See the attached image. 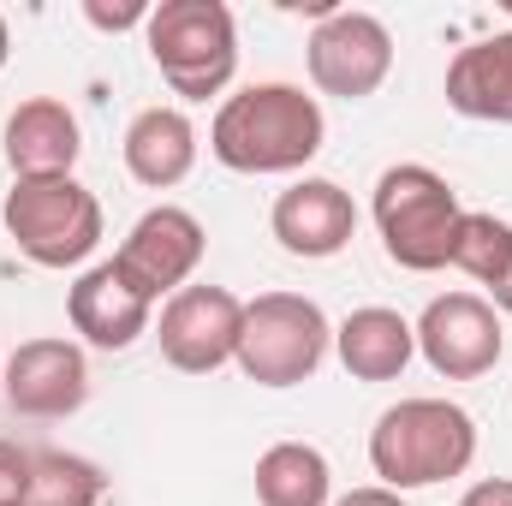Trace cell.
Returning a JSON list of instances; mask_svg holds the SVG:
<instances>
[{
  "instance_id": "cell-1",
  "label": "cell",
  "mask_w": 512,
  "mask_h": 506,
  "mask_svg": "<svg viewBox=\"0 0 512 506\" xmlns=\"http://www.w3.org/2000/svg\"><path fill=\"white\" fill-rule=\"evenodd\" d=\"M322 102L298 84H245L215 108L209 155L233 173H298L322 155Z\"/></svg>"
},
{
  "instance_id": "cell-2",
  "label": "cell",
  "mask_w": 512,
  "mask_h": 506,
  "mask_svg": "<svg viewBox=\"0 0 512 506\" xmlns=\"http://www.w3.org/2000/svg\"><path fill=\"white\" fill-rule=\"evenodd\" d=\"M471 459H477V423L453 399H429V393L399 399L370 429V471L393 495L453 483L471 471Z\"/></svg>"
},
{
  "instance_id": "cell-3",
  "label": "cell",
  "mask_w": 512,
  "mask_h": 506,
  "mask_svg": "<svg viewBox=\"0 0 512 506\" xmlns=\"http://www.w3.org/2000/svg\"><path fill=\"white\" fill-rule=\"evenodd\" d=\"M143 42L179 102H209L239 72V24L221 0H161L143 24Z\"/></svg>"
},
{
  "instance_id": "cell-4",
  "label": "cell",
  "mask_w": 512,
  "mask_h": 506,
  "mask_svg": "<svg viewBox=\"0 0 512 506\" xmlns=\"http://www.w3.org/2000/svg\"><path fill=\"white\" fill-rule=\"evenodd\" d=\"M370 215H376V233H382V251L411 268V274H435L453 262V239H459V221H465V203L459 191L423 167V161H399L376 179V197H370Z\"/></svg>"
},
{
  "instance_id": "cell-5",
  "label": "cell",
  "mask_w": 512,
  "mask_h": 506,
  "mask_svg": "<svg viewBox=\"0 0 512 506\" xmlns=\"http://www.w3.org/2000/svg\"><path fill=\"white\" fill-rule=\"evenodd\" d=\"M0 221L36 268H78L102 245V203L78 179H12Z\"/></svg>"
},
{
  "instance_id": "cell-6",
  "label": "cell",
  "mask_w": 512,
  "mask_h": 506,
  "mask_svg": "<svg viewBox=\"0 0 512 506\" xmlns=\"http://www.w3.org/2000/svg\"><path fill=\"white\" fill-rule=\"evenodd\" d=\"M334 346V328L322 316L316 298L304 292H262L245 304V328H239V370L256 387H298L322 370Z\"/></svg>"
},
{
  "instance_id": "cell-7",
  "label": "cell",
  "mask_w": 512,
  "mask_h": 506,
  "mask_svg": "<svg viewBox=\"0 0 512 506\" xmlns=\"http://www.w3.org/2000/svg\"><path fill=\"white\" fill-rule=\"evenodd\" d=\"M304 66H310V84L322 96H340V102H364L376 96L393 72V36L376 12H358V6H334L310 42H304Z\"/></svg>"
},
{
  "instance_id": "cell-8",
  "label": "cell",
  "mask_w": 512,
  "mask_h": 506,
  "mask_svg": "<svg viewBox=\"0 0 512 506\" xmlns=\"http://www.w3.org/2000/svg\"><path fill=\"white\" fill-rule=\"evenodd\" d=\"M203 251H209L203 221L191 209H179V203H155V209H143L131 221V233L114 251V268L126 274L131 292H143L149 304H161V298H173V292L191 286Z\"/></svg>"
},
{
  "instance_id": "cell-9",
  "label": "cell",
  "mask_w": 512,
  "mask_h": 506,
  "mask_svg": "<svg viewBox=\"0 0 512 506\" xmlns=\"http://www.w3.org/2000/svg\"><path fill=\"white\" fill-rule=\"evenodd\" d=\"M417 328V352L435 376L447 381H477L489 376L507 352V334H501V310L477 292H441L423 304V316L411 322Z\"/></svg>"
},
{
  "instance_id": "cell-10",
  "label": "cell",
  "mask_w": 512,
  "mask_h": 506,
  "mask_svg": "<svg viewBox=\"0 0 512 506\" xmlns=\"http://www.w3.org/2000/svg\"><path fill=\"white\" fill-rule=\"evenodd\" d=\"M239 328H245V298L227 286H185L161 304L155 340L161 358L185 376H215L221 364L239 358Z\"/></svg>"
},
{
  "instance_id": "cell-11",
  "label": "cell",
  "mask_w": 512,
  "mask_h": 506,
  "mask_svg": "<svg viewBox=\"0 0 512 506\" xmlns=\"http://www.w3.org/2000/svg\"><path fill=\"white\" fill-rule=\"evenodd\" d=\"M0 393L18 417H72L84 399H90V364H84V346L60 340V334H42V340H24L12 358H6V376Z\"/></svg>"
},
{
  "instance_id": "cell-12",
  "label": "cell",
  "mask_w": 512,
  "mask_h": 506,
  "mask_svg": "<svg viewBox=\"0 0 512 506\" xmlns=\"http://www.w3.org/2000/svg\"><path fill=\"white\" fill-rule=\"evenodd\" d=\"M268 227L280 239L286 256H304V262H322V256H340L358 233V203L352 191H340L334 179H298L274 197L268 209Z\"/></svg>"
},
{
  "instance_id": "cell-13",
  "label": "cell",
  "mask_w": 512,
  "mask_h": 506,
  "mask_svg": "<svg viewBox=\"0 0 512 506\" xmlns=\"http://www.w3.org/2000/svg\"><path fill=\"white\" fill-rule=\"evenodd\" d=\"M66 316H72V334H84V346H96V352H126V346H137V340L149 334L155 304H149L143 292H131L126 274H120L114 262H96V268H84V274L72 280Z\"/></svg>"
},
{
  "instance_id": "cell-14",
  "label": "cell",
  "mask_w": 512,
  "mask_h": 506,
  "mask_svg": "<svg viewBox=\"0 0 512 506\" xmlns=\"http://www.w3.org/2000/svg\"><path fill=\"white\" fill-rule=\"evenodd\" d=\"M84 155L78 114L54 96H30L6 114V167L12 179H72Z\"/></svg>"
},
{
  "instance_id": "cell-15",
  "label": "cell",
  "mask_w": 512,
  "mask_h": 506,
  "mask_svg": "<svg viewBox=\"0 0 512 506\" xmlns=\"http://www.w3.org/2000/svg\"><path fill=\"white\" fill-rule=\"evenodd\" d=\"M447 108L483 126H512V30L477 36L447 66Z\"/></svg>"
},
{
  "instance_id": "cell-16",
  "label": "cell",
  "mask_w": 512,
  "mask_h": 506,
  "mask_svg": "<svg viewBox=\"0 0 512 506\" xmlns=\"http://www.w3.org/2000/svg\"><path fill=\"white\" fill-rule=\"evenodd\" d=\"M126 173L149 191H173L191 179L197 167V126L185 120V108H143L126 126Z\"/></svg>"
},
{
  "instance_id": "cell-17",
  "label": "cell",
  "mask_w": 512,
  "mask_h": 506,
  "mask_svg": "<svg viewBox=\"0 0 512 506\" xmlns=\"http://www.w3.org/2000/svg\"><path fill=\"white\" fill-rule=\"evenodd\" d=\"M334 352L352 381H399L417 358V328L387 304H364L334 328Z\"/></svg>"
},
{
  "instance_id": "cell-18",
  "label": "cell",
  "mask_w": 512,
  "mask_h": 506,
  "mask_svg": "<svg viewBox=\"0 0 512 506\" xmlns=\"http://www.w3.org/2000/svg\"><path fill=\"white\" fill-rule=\"evenodd\" d=\"M256 501L262 506H334V471L310 441H274L256 459Z\"/></svg>"
},
{
  "instance_id": "cell-19",
  "label": "cell",
  "mask_w": 512,
  "mask_h": 506,
  "mask_svg": "<svg viewBox=\"0 0 512 506\" xmlns=\"http://www.w3.org/2000/svg\"><path fill=\"white\" fill-rule=\"evenodd\" d=\"M108 477L60 447H30V506H96Z\"/></svg>"
},
{
  "instance_id": "cell-20",
  "label": "cell",
  "mask_w": 512,
  "mask_h": 506,
  "mask_svg": "<svg viewBox=\"0 0 512 506\" xmlns=\"http://www.w3.org/2000/svg\"><path fill=\"white\" fill-rule=\"evenodd\" d=\"M507 262H512V227L501 221V215L465 209V221H459V239H453V268H465L477 286H495Z\"/></svg>"
},
{
  "instance_id": "cell-21",
  "label": "cell",
  "mask_w": 512,
  "mask_h": 506,
  "mask_svg": "<svg viewBox=\"0 0 512 506\" xmlns=\"http://www.w3.org/2000/svg\"><path fill=\"white\" fill-rule=\"evenodd\" d=\"M0 506H30V447L0 441Z\"/></svg>"
},
{
  "instance_id": "cell-22",
  "label": "cell",
  "mask_w": 512,
  "mask_h": 506,
  "mask_svg": "<svg viewBox=\"0 0 512 506\" xmlns=\"http://www.w3.org/2000/svg\"><path fill=\"white\" fill-rule=\"evenodd\" d=\"M149 12H155V6H143V0H131V6H102V0H90V6H84V18H90L96 30H131V24H149Z\"/></svg>"
},
{
  "instance_id": "cell-23",
  "label": "cell",
  "mask_w": 512,
  "mask_h": 506,
  "mask_svg": "<svg viewBox=\"0 0 512 506\" xmlns=\"http://www.w3.org/2000/svg\"><path fill=\"white\" fill-rule=\"evenodd\" d=\"M459 506H512V477H483V483H471Z\"/></svg>"
},
{
  "instance_id": "cell-24",
  "label": "cell",
  "mask_w": 512,
  "mask_h": 506,
  "mask_svg": "<svg viewBox=\"0 0 512 506\" xmlns=\"http://www.w3.org/2000/svg\"><path fill=\"white\" fill-rule=\"evenodd\" d=\"M334 506H405V495H393L382 483H370V489H352V495H340Z\"/></svg>"
},
{
  "instance_id": "cell-25",
  "label": "cell",
  "mask_w": 512,
  "mask_h": 506,
  "mask_svg": "<svg viewBox=\"0 0 512 506\" xmlns=\"http://www.w3.org/2000/svg\"><path fill=\"white\" fill-rule=\"evenodd\" d=\"M489 304H495L501 316H512V262H507V268H501V280L489 286Z\"/></svg>"
},
{
  "instance_id": "cell-26",
  "label": "cell",
  "mask_w": 512,
  "mask_h": 506,
  "mask_svg": "<svg viewBox=\"0 0 512 506\" xmlns=\"http://www.w3.org/2000/svg\"><path fill=\"white\" fill-rule=\"evenodd\" d=\"M6 54H12V30H6V18H0V72H6Z\"/></svg>"
},
{
  "instance_id": "cell-27",
  "label": "cell",
  "mask_w": 512,
  "mask_h": 506,
  "mask_svg": "<svg viewBox=\"0 0 512 506\" xmlns=\"http://www.w3.org/2000/svg\"><path fill=\"white\" fill-rule=\"evenodd\" d=\"M0 376H6V358H0Z\"/></svg>"
},
{
  "instance_id": "cell-28",
  "label": "cell",
  "mask_w": 512,
  "mask_h": 506,
  "mask_svg": "<svg viewBox=\"0 0 512 506\" xmlns=\"http://www.w3.org/2000/svg\"><path fill=\"white\" fill-rule=\"evenodd\" d=\"M507 12H512V0H507Z\"/></svg>"
}]
</instances>
